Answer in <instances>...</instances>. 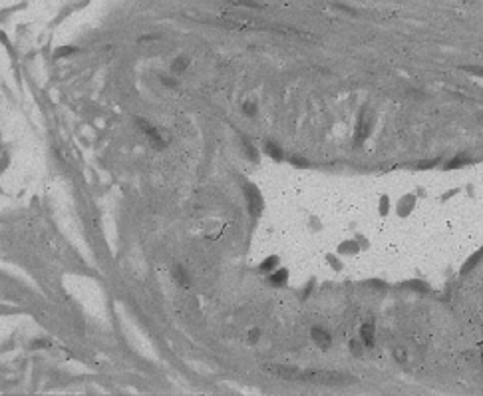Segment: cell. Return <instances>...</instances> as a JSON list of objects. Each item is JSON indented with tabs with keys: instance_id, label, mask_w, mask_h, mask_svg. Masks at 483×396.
<instances>
[{
	"instance_id": "cell-1",
	"label": "cell",
	"mask_w": 483,
	"mask_h": 396,
	"mask_svg": "<svg viewBox=\"0 0 483 396\" xmlns=\"http://www.w3.org/2000/svg\"><path fill=\"white\" fill-rule=\"evenodd\" d=\"M140 122V128L144 130V134L150 138V142L156 146V148H163L165 146V140H163V136H161L160 132L150 124V122H146V120H138Z\"/></svg>"
},
{
	"instance_id": "cell-2",
	"label": "cell",
	"mask_w": 483,
	"mask_h": 396,
	"mask_svg": "<svg viewBox=\"0 0 483 396\" xmlns=\"http://www.w3.org/2000/svg\"><path fill=\"white\" fill-rule=\"evenodd\" d=\"M370 130H372V118H370V116L364 112V114L360 116L358 126H356V144H362V142L368 138Z\"/></svg>"
},
{
	"instance_id": "cell-3",
	"label": "cell",
	"mask_w": 483,
	"mask_h": 396,
	"mask_svg": "<svg viewBox=\"0 0 483 396\" xmlns=\"http://www.w3.org/2000/svg\"><path fill=\"white\" fill-rule=\"evenodd\" d=\"M247 198H249V209H251V213H253V215L261 213V209H263V199H261V194H259L253 186H247Z\"/></svg>"
},
{
	"instance_id": "cell-4",
	"label": "cell",
	"mask_w": 483,
	"mask_h": 396,
	"mask_svg": "<svg viewBox=\"0 0 483 396\" xmlns=\"http://www.w3.org/2000/svg\"><path fill=\"white\" fill-rule=\"evenodd\" d=\"M271 375L279 377V379H299V371L297 369H291V367H265Z\"/></svg>"
},
{
	"instance_id": "cell-5",
	"label": "cell",
	"mask_w": 483,
	"mask_h": 396,
	"mask_svg": "<svg viewBox=\"0 0 483 396\" xmlns=\"http://www.w3.org/2000/svg\"><path fill=\"white\" fill-rule=\"evenodd\" d=\"M311 337H313V341H315L319 347H322V349H328V347H330V335H328L324 329H321V327H315V329L311 331Z\"/></svg>"
},
{
	"instance_id": "cell-6",
	"label": "cell",
	"mask_w": 483,
	"mask_h": 396,
	"mask_svg": "<svg viewBox=\"0 0 483 396\" xmlns=\"http://www.w3.org/2000/svg\"><path fill=\"white\" fill-rule=\"evenodd\" d=\"M360 333H362V343H364V347H372V345H374V327H372V325H364Z\"/></svg>"
},
{
	"instance_id": "cell-7",
	"label": "cell",
	"mask_w": 483,
	"mask_h": 396,
	"mask_svg": "<svg viewBox=\"0 0 483 396\" xmlns=\"http://www.w3.org/2000/svg\"><path fill=\"white\" fill-rule=\"evenodd\" d=\"M173 275H175V279L181 283V285H185V287H189V277H187V271L181 267V265H177L175 267V271H173Z\"/></svg>"
},
{
	"instance_id": "cell-8",
	"label": "cell",
	"mask_w": 483,
	"mask_h": 396,
	"mask_svg": "<svg viewBox=\"0 0 483 396\" xmlns=\"http://www.w3.org/2000/svg\"><path fill=\"white\" fill-rule=\"evenodd\" d=\"M229 4L233 6H243V8H259L261 4L259 2H253V0H227Z\"/></svg>"
},
{
	"instance_id": "cell-9",
	"label": "cell",
	"mask_w": 483,
	"mask_h": 396,
	"mask_svg": "<svg viewBox=\"0 0 483 396\" xmlns=\"http://www.w3.org/2000/svg\"><path fill=\"white\" fill-rule=\"evenodd\" d=\"M287 277H289V273H287L285 269H279V271H277V273L271 277V281H273L275 285H283V283L287 281Z\"/></svg>"
},
{
	"instance_id": "cell-10",
	"label": "cell",
	"mask_w": 483,
	"mask_h": 396,
	"mask_svg": "<svg viewBox=\"0 0 483 396\" xmlns=\"http://www.w3.org/2000/svg\"><path fill=\"white\" fill-rule=\"evenodd\" d=\"M265 152H267L271 158H281V150H279L275 144H271V142L265 146Z\"/></svg>"
},
{
	"instance_id": "cell-11",
	"label": "cell",
	"mask_w": 483,
	"mask_h": 396,
	"mask_svg": "<svg viewBox=\"0 0 483 396\" xmlns=\"http://www.w3.org/2000/svg\"><path fill=\"white\" fill-rule=\"evenodd\" d=\"M187 64H189V60H187V58H177V62L173 64V72L185 70V68H187Z\"/></svg>"
},
{
	"instance_id": "cell-12",
	"label": "cell",
	"mask_w": 483,
	"mask_h": 396,
	"mask_svg": "<svg viewBox=\"0 0 483 396\" xmlns=\"http://www.w3.org/2000/svg\"><path fill=\"white\" fill-rule=\"evenodd\" d=\"M277 263H279V259H277V257H271V259H267V261L261 265V271H269V269H273Z\"/></svg>"
},
{
	"instance_id": "cell-13",
	"label": "cell",
	"mask_w": 483,
	"mask_h": 396,
	"mask_svg": "<svg viewBox=\"0 0 483 396\" xmlns=\"http://www.w3.org/2000/svg\"><path fill=\"white\" fill-rule=\"evenodd\" d=\"M74 52H76V48H72V46H66V48H60V50H58V52H56L54 56H56V58H62V56H68V54H74Z\"/></svg>"
},
{
	"instance_id": "cell-14",
	"label": "cell",
	"mask_w": 483,
	"mask_h": 396,
	"mask_svg": "<svg viewBox=\"0 0 483 396\" xmlns=\"http://www.w3.org/2000/svg\"><path fill=\"white\" fill-rule=\"evenodd\" d=\"M462 164H468V158H458V160H454V162L450 164V168H458V166H462Z\"/></svg>"
},
{
	"instance_id": "cell-15",
	"label": "cell",
	"mask_w": 483,
	"mask_h": 396,
	"mask_svg": "<svg viewBox=\"0 0 483 396\" xmlns=\"http://www.w3.org/2000/svg\"><path fill=\"white\" fill-rule=\"evenodd\" d=\"M394 355H396V359H398V361H400V363H402V361H404V359H406V353H404V351H402V349H396V353H394Z\"/></svg>"
},
{
	"instance_id": "cell-16",
	"label": "cell",
	"mask_w": 483,
	"mask_h": 396,
	"mask_svg": "<svg viewBox=\"0 0 483 396\" xmlns=\"http://www.w3.org/2000/svg\"><path fill=\"white\" fill-rule=\"evenodd\" d=\"M245 112H247V114H253V112H255V104H251V102L245 104Z\"/></svg>"
},
{
	"instance_id": "cell-17",
	"label": "cell",
	"mask_w": 483,
	"mask_h": 396,
	"mask_svg": "<svg viewBox=\"0 0 483 396\" xmlns=\"http://www.w3.org/2000/svg\"><path fill=\"white\" fill-rule=\"evenodd\" d=\"M386 209H388V199H382V205H380V211H382V213H386Z\"/></svg>"
},
{
	"instance_id": "cell-18",
	"label": "cell",
	"mask_w": 483,
	"mask_h": 396,
	"mask_svg": "<svg viewBox=\"0 0 483 396\" xmlns=\"http://www.w3.org/2000/svg\"><path fill=\"white\" fill-rule=\"evenodd\" d=\"M257 337H259V331H253V333L249 335V339H251V341H257Z\"/></svg>"
},
{
	"instance_id": "cell-19",
	"label": "cell",
	"mask_w": 483,
	"mask_h": 396,
	"mask_svg": "<svg viewBox=\"0 0 483 396\" xmlns=\"http://www.w3.org/2000/svg\"><path fill=\"white\" fill-rule=\"evenodd\" d=\"M470 72H476V74L483 76V68H470Z\"/></svg>"
},
{
	"instance_id": "cell-20",
	"label": "cell",
	"mask_w": 483,
	"mask_h": 396,
	"mask_svg": "<svg viewBox=\"0 0 483 396\" xmlns=\"http://www.w3.org/2000/svg\"><path fill=\"white\" fill-rule=\"evenodd\" d=\"M482 361H483V355H482Z\"/></svg>"
}]
</instances>
